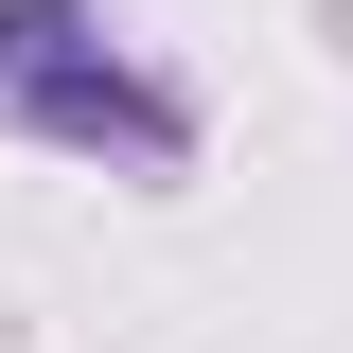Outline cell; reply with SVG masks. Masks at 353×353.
Instances as JSON below:
<instances>
[{
  "mask_svg": "<svg viewBox=\"0 0 353 353\" xmlns=\"http://www.w3.org/2000/svg\"><path fill=\"white\" fill-rule=\"evenodd\" d=\"M0 124L18 141H71V159H194V106L141 71L88 0H0Z\"/></svg>",
  "mask_w": 353,
  "mask_h": 353,
  "instance_id": "6da1fadb",
  "label": "cell"
}]
</instances>
